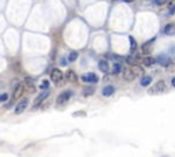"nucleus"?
I'll return each instance as SVG.
<instances>
[{
  "instance_id": "1",
  "label": "nucleus",
  "mask_w": 175,
  "mask_h": 157,
  "mask_svg": "<svg viewBox=\"0 0 175 157\" xmlns=\"http://www.w3.org/2000/svg\"><path fill=\"white\" fill-rule=\"evenodd\" d=\"M166 92V82L164 81H157L153 86H150L148 93L155 96V94H160V93H164Z\"/></svg>"
},
{
  "instance_id": "2",
  "label": "nucleus",
  "mask_w": 175,
  "mask_h": 157,
  "mask_svg": "<svg viewBox=\"0 0 175 157\" xmlns=\"http://www.w3.org/2000/svg\"><path fill=\"white\" fill-rule=\"evenodd\" d=\"M51 81L53 82L55 85H59V83H62L64 81V74H63L62 71L59 69H53L51 71Z\"/></svg>"
},
{
  "instance_id": "3",
  "label": "nucleus",
  "mask_w": 175,
  "mask_h": 157,
  "mask_svg": "<svg viewBox=\"0 0 175 157\" xmlns=\"http://www.w3.org/2000/svg\"><path fill=\"white\" fill-rule=\"evenodd\" d=\"M71 96H73V92H71V90H66V92L60 93L56 98V105H63L64 102H67V101L70 100Z\"/></svg>"
},
{
  "instance_id": "4",
  "label": "nucleus",
  "mask_w": 175,
  "mask_h": 157,
  "mask_svg": "<svg viewBox=\"0 0 175 157\" xmlns=\"http://www.w3.org/2000/svg\"><path fill=\"white\" fill-rule=\"evenodd\" d=\"M25 92V83H18L15 89H14V93H13V100H18L22 97V94Z\"/></svg>"
},
{
  "instance_id": "5",
  "label": "nucleus",
  "mask_w": 175,
  "mask_h": 157,
  "mask_svg": "<svg viewBox=\"0 0 175 157\" xmlns=\"http://www.w3.org/2000/svg\"><path fill=\"white\" fill-rule=\"evenodd\" d=\"M81 79L83 82H86V83H96L99 81V77L96 75L94 73H86V74H83L81 77Z\"/></svg>"
},
{
  "instance_id": "6",
  "label": "nucleus",
  "mask_w": 175,
  "mask_h": 157,
  "mask_svg": "<svg viewBox=\"0 0 175 157\" xmlns=\"http://www.w3.org/2000/svg\"><path fill=\"white\" fill-rule=\"evenodd\" d=\"M156 62L163 66V67H168L170 64H171V59H170L168 55H166V53H162V55H159L156 59Z\"/></svg>"
},
{
  "instance_id": "7",
  "label": "nucleus",
  "mask_w": 175,
  "mask_h": 157,
  "mask_svg": "<svg viewBox=\"0 0 175 157\" xmlns=\"http://www.w3.org/2000/svg\"><path fill=\"white\" fill-rule=\"evenodd\" d=\"M27 104H29V98L23 97V98H22V100H21V101L18 102V104H17V107H15V113H17V115L22 113V112H23V111L26 109Z\"/></svg>"
},
{
  "instance_id": "8",
  "label": "nucleus",
  "mask_w": 175,
  "mask_h": 157,
  "mask_svg": "<svg viewBox=\"0 0 175 157\" xmlns=\"http://www.w3.org/2000/svg\"><path fill=\"white\" fill-rule=\"evenodd\" d=\"M122 75H123V79H125V81H134V78H136V74H134V71H133L131 67H126V69H123Z\"/></svg>"
},
{
  "instance_id": "9",
  "label": "nucleus",
  "mask_w": 175,
  "mask_h": 157,
  "mask_svg": "<svg viewBox=\"0 0 175 157\" xmlns=\"http://www.w3.org/2000/svg\"><path fill=\"white\" fill-rule=\"evenodd\" d=\"M48 96H49V93H48V92H43L41 94H38L37 98H36V101H34V104H33V108H37L38 105H40V104H41V102H43V101L48 97Z\"/></svg>"
},
{
  "instance_id": "10",
  "label": "nucleus",
  "mask_w": 175,
  "mask_h": 157,
  "mask_svg": "<svg viewBox=\"0 0 175 157\" xmlns=\"http://www.w3.org/2000/svg\"><path fill=\"white\" fill-rule=\"evenodd\" d=\"M114 93H115V86H112V85H107L106 88H103V96L104 97H110Z\"/></svg>"
},
{
  "instance_id": "11",
  "label": "nucleus",
  "mask_w": 175,
  "mask_h": 157,
  "mask_svg": "<svg viewBox=\"0 0 175 157\" xmlns=\"http://www.w3.org/2000/svg\"><path fill=\"white\" fill-rule=\"evenodd\" d=\"M164 34H166V36H172V34H175V25L174 23H168V25L164 26Z\"/></svg>"
},
{
  "instance_id": "12",
  "label": "nucleus",
  "mask_w": 175,
  "mask_h": 157,
  "mask_svg": "<svg viewBox=\"0 0 175 157\" xmlns=\"http://www.w3.org/2000/svg\"><path fill=\"white\" fill-rule=\"evenodd\" d=\"M99 70H100L101 73L107 74V73L110 71V66H108V62H107V60H100V62H99Z\"/></svg>"
},
{
  "instance_id": "13",
  "label": "nucleus",
  "mask_w": 175,
  "mask_h": 157,
  "mask_svg": "<svg viewBox=\"0 0 175 157\" xmlns=\"http://www.w3.org/2000/svg\"><path fill=\"white\" fill-rule=\"evenodd\" d=\"M140 83H141V86H144V88L149 86L150 83H152V77H149V75L141 77V81H140Z\"/></svg>"
},
{
  "instance_id": "14",
  "label": "nucleus",
  "mask_w": 175,
  "mask_h": 157,
  "mask_svg": "<svg viewBox=\"0 0 175 157\" xmlns=\"http://www.w3.org/2000/svg\"><path fill=\"white\" fill-rule=\"evenodd\" d=\"M64 78H66L67 81H70V82H75V81H77V74H75L73 70H69V71L66 73Z\"/></svg>"
},
{
  "instance_id": "15",
  "label": "nucleus",
  "mask_w": 175,
  "mask_h": 157,
  "mask_svg": "<svg viewBox=\"0 0 175 157\" xmlns=\"http://www.w3.org/2000/svg\"><path fill=\"white\" fill-rule=\"evenodd\" d=\"M142 63H144L145 67H152V66L156 63V59H155V57H152V56H146Z\"/></svg>"
},
{
  "instance_id": "16",
  "label": "nucleus",
  "mask_w": 175,
  "mask_h": 157,
  "mask_svg": "<svg viewBox=\"0 0 175 157\" xmlns=\"http://www.w3.org/2000/svg\"><path fill=\"white\" fill-rule=\"evenodd\" d=\"M122 71H123L122 64H120V63H115V64H114V67H112V73H114V74H120Z\"/></svg>"
},
{
  "instance_id": "17",
  "label": "nucleus",
  "mask_w": 175,
  "mask_h": 157,
  "mask_svg": "<svg viewBox=\"0 0 175 157\" xmlns=\"http://www.w3.org/2000/svg\"><path fill=\"white\" fill-rule=\"evenodd\" d=\"M77 59H78V52H75V51L70 52L69 56H67V60H69V62H75Z\"/></svg>"
},
{
  "instance_id": "18",
  "label": "nucleus",
  "mask_w": 175,
  "mask_h": 157,
  "mask_svg": "<svg viewBox=\"0 0 175 157\" xmlns=\"http://www.w3.org/2000/svg\"><path fill=\"white\" fill-rule=\"evenodd\" d=\"M26 86H27L29 89H31V90L34 89V81H33L31 78H29V77L25 79V88H26Z\"/></svg>"
},
{
  "instance_id": "19",
  "label": "nucleus",
  "mask_w": 175,
  "mask_h": 157,
  "mask_svg": "<svg viewBox=\"0 0 175 157\" xmlns=\"http://www.w3.org/2000/svg\"><path fill=\"white\" fill-rule=\"evenodd\" d=\"M83 96H92V94L94 93V88L93 86H88V88H85L83 89Z\"/></svg>"
},
{
  "instance_id": "20",
  "label": "nucleus",
  "mask_w": 175,
  "mask_h": 157,
  "mask_svg": "<svg viewBox=\"0 0 175 157\" xmlns=\"http://www.w3.org/2000/svg\"><path fill=\"white\" fill-rule=\"evenodd\" d=\"M126 62H127V64H130V66H136V64H137V60H136L134 56L126 57Z\"/></svg>"
},
{
  "instance_id": "21",
  "label": "nucleus",
  "mask_w": 175,
  "mask_h": 157,
  "mask_svg": "<svg viewBox=\"0 0 175 157\" xmlns=\"http://www.w3.org/2000/svg\"><path fill=\"white\" fill-rule=\"evenodd\" d=\"M40 89H41V90H45V92H48V89H49V82L43 81L41 82V85H40Z\"/></svg>"
},
{
  "instance_id": "22",
  "label": "nucleus",
  "mask_w": 175,
  "mask_h": 157,
  "mask_svg": "<svg viewBox=\"0 0 175 157\" xmlns=\"http://www.w3.org/2000/svg\"><path fill=\"white\" fill-rule=\"evenodd\" d=\"M136 48H137V43H136V40H134L133 37H130V49H131V52H134Z\"/></svg>"
},
{
  "instance_id": "23",
  "label": "nucleus",
  "mask_w": 175,
  "mask_h": 157,
  "mask_svg": "<svg viewBox=\"0 0 175 157\" xmlns=\"http://www.w3.org/2000/svg\"><path fill=\"white\" fill-rule=\"evenodd\" d=\"M7 98H8V94L3 93L1 96H0V102H4V101H7Z\"/></svg>"
},
{
  "instance_id": "24",
  "label": "nucleus",
  "mask_w": 175,
  "mask_h": 157,
  "mask_svg": "<svg viewBox=\"0 0 175 157\" xmlns=\"http://www.w3.org/2000/svg\"><path fill=\"white\" fill-rule=\"evenodd\" d=\"M67 63H69V60H67V59H64V57H63V59H60V64H62V66H66Z\"/></svg>"
},
{
  "instance_id": "25",
  "label": "nucleus",
  "mask_w": 175,
  "mask_h": 157,
  "mask_svg": "<svg viewBox=\"0 0 175 157\" xmlns=\"http://www.w3.org/2000/svg\"><path fill=\"white\" fill-rule=\"evenodd\" d=\"M166 1H155V4H157V6H163Z\"/></svg>"
},
{
  "instance_id": "26",
  "label": "nucleus",
  "mask_w": 175,
  "mask_h": 157,
  "mask_svg": "<svg viewBox=\"0 0 175 157\" xmlns=\"http://www.w3.org/2000/svg\"><path fill=\"white\" fill-rule=\"evenodd\" d=\"M171 85H172V86H174V88H175V77H174V78H172V79H171Z\"/></svg>"
}]
</instances>
